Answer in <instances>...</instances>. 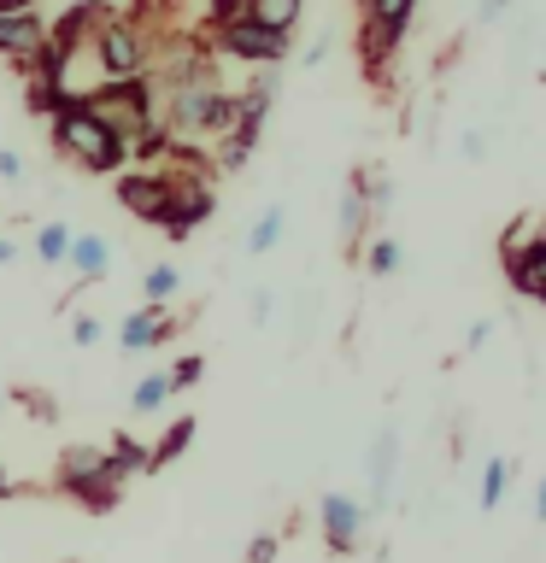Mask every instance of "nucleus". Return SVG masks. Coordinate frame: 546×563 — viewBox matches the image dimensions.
Returning a JSON list of instances; mask_svg holds the SVG:
<instances>
[{
  "instance_id": "f704fd0d",
  "label": "nucleus",
  "mask_w": 546,
  "mask_h": 563,
  "mask_svg": "<svg viewBox=\"0 0 546 563\" xmlns=\"http://www.w3.org/2000/svg\"><path fill=\"white\" fill-rule=\"evenodd\" d=\"M253 317H259V323L271 317V288H259V294H253Z\"/></svg>"
},
{
  "instance_id": "f03ea898",
  "label": "nucleus",
  "mask_w": 546,
  "mask_h": 563,
  "mask_svg": "<svg viewBox=\"0 0 546 563\" xmlns=\"http://www.w3.org/2000/svg\"><path fill=\"white\" fill-rule=\"evenodd\" d=\"M47 135H53V147H59L70 165H83L88 176H118L123 165H130V147H123V141L106 130L100 118H88L83 100L59 106L53 123H47Z\"/></svg>"
},
{
  "instance_id": "e433bc0d",
  "label": "nucleus",
  "mask_w": 546,
  "mask_h": 563,
  "mask_svg": "<svg viewBox=\"0 0 546 563\" xmlns=\"http://www.w3.org/2000/svg\"><path fill=\"white\" fill-rule=\"evenodd\" d=\"M18 258V241H7V235H0V264H12Z\"/></svg>"
},
{
  "instance_id": "b1692460",
  "label": "nucleus",
  "mask_w": 546,
  "mask_h": 563,
  "mask_svg": "<svg viewBox=\"0 0 546 563\" xmlns=\"http://www.w3.org/2000/svg\"><path fill=\"white\" fill-rule=\"evenodd\" d=\"M35 258H42V264H65L70 258V229L65 223H42V229H35Z\"/></svg>"
},
{
  "instance_id": "ea45409f",
  "label": "nucleus",
  "mask_w": 546,
  "mask_h": 563,
  "mask_svg": "<svg viewBox=\"0 0 546 563\" xmlns=\"http://www.w3.org/2000/svg\"><path fill=\"white\" fill-rule=\"evenodd\" d=\"M0 405H7V387H0Z\"/></svg>"
},
{
  "instance_id": "ddd939ff",
  "label": "nucleus",
  "mask_w": 546,
  "mask_h": 563,
  "mask_svg": "<svg viewBox=\"0 0 546 563\" xmlns=\"http://www.w3.org/2000/svg\"><path fill=\"white\" fill-rule=\"evenodd\" d=\"M394 470H400V429H394V422H382L376 446H370V464H364V475H370V505L364 510L387 505V493H394Z\"/></svg>"
},
{
  "instance_id": "c9c22d12",
  "label": "nucleus",
  "mask_w": 546,
  "mask_h": 563,
  "mask_svg": "<svg viewBox=\"0 0 546 563\" xmlns=\"http://www.w3.org/2000/svg\"><path fill=\"white\" fill-rule=\"evenodd\" d=\"M12 12H35V0H0V18H12Z\"/></svg>"
},
{
  "instance_id": "a211bd4d",
  "label": "nucleus",
  "mask_w": 546,
  "mask_h": 563,
  "mask_svg": "<svg viewBox=\"0 0 546 563\" xmlns=\"http://www.w3.org/2000/svg\"><path fill=\"white\" fill-rule=\"evenodd\" d=\"M282 229H288V211H282V206H264V211H259V223H253V235H247V253H253V258L276 253Z\"/></svg>"
},
{
  "instance_id": "4468645a",
  "label": "nucleus",
  "mask_w": 546,
  "mask_h": 563,
  "mask_svg": "<svg viewBox=\"0 0 546 563\" xmlns=\"http://www.w3.org/2000/svg\"><path fill=\"white\" fill-rule=\"evenodd\" d=\"M335 229H341V246H347V253H359L364 235H376V218H370V206H364L359 170H352V183H347V194H341V218H335Z\"/></svg>"
},
{
  "instance_id": "6e6552de",
  "label": "nucleus",
  "mask_w": 546,
  "mask_h": 563,
  "mask_svg": "<svg viewBox=\"0 0 546 563\" xmlns=\"http://www.w3.org/2000/svg\"><path fill=\"white\" fill-rule=\"evenodd\" d=\"M500 258H505V282H511V288L546 306V229L535 241H523V223H511L505 241H500Z\"/></svg>"
},
{
  "instance_id": "58836bf2",
  "label": "nucleus",
  "mask_w": 546,
  "mask_h": 563,
  "mask_svg": "<svg viewBox=\"0 0 546 563\" xmlns=\"http://www.w3.org/2000/svg\"><path fill=\"white\" fill-rule=\"evenodd\" d=\"M12 493H18V487L7 482V470H0V499H12Z\"/></svg>"
},
{
  "instance_id": "bb28decb",
  "label": "nucleus",
  "mask_w": 546,
  "mask_h": 563,
  "mask_svg": "<svg viewBox=\"0 0 546 563\" xmlns=\"http://www.w3.org/2000/svg\"><path fill=\"white\" fill-rule=\"evenodd\" d=\"M12 399L24 405V411H30L35 422H53V417H59V399H53V394H42V387H18Z\"/></svg>"
},
{
  "instance_id": "0eeeda50",
  "label": "nucleus",
  "mask_w": 546,
  "mask_h": 563,
  "mask_svg": "<svg viewBox=\"0 0 546 563\" xmlns=\"http://www.w3.org/2000/svg\"><path fill=\"white\" fill-rule=\"evenodd\" d=\"M211 211H218V188L206 183V170H171V200H165V218H159V229H165L171 241H188L194 229H200Z\"/></svg>"
},
{
  "instance_id": "473e14b6",
  "label": "nucleus",
  "mask_w": 546,
  "mask_h": 563,
  "mask_svg": "<svg viewBox=\"0 0 546 563\" xmlns=\"http://www.w3.org/2000/svg\"><path fill=\"white\" fill-rule=\"evenodd\" d=\"M488 334H493V323H470V334H465V346H470V352H482V346H488Z\"/></svg>"
},
{
  "instance_id": "a878e982",
  "label": "nucleus",
  "mask_w": 546,
  "mask_h": 563,
  "mask_svg": "<svg viewBox=\"0 0 546 563\" xmlns=\"http://www.w3.org/2000/svg\"><path fill=\"white\" fill-rule=\"evenodd\" d=\"M206 376V358H200V352H183V358H176L171 369H165V382H171V394H188V387L194 382H200Z\"/></svg>"
},
{
  "instance_id": "9b49d317",
  "label": "nucleus",
  "mask_w": 546,
  "mask_h": 563,
  "mask_svg": "<svg viewBox=\"0 0 546 563\" xmlns=\"http://www.w3.org/2000/svg\"><path fill=\"white\" fill-rule=\"evenodd\" d=\"M176 329H183V323H176L165 306H135V311L118 323V346H123V352H148V346H165Z\"/></svg>"
},
{
  "instance_id": "2eb2a0df",
  "label": "nucleus",
  "mask_w": 546,
  "mask_h": 563,
  "mask_svg": "<svg viewBox=\"0 0 546 563\" xmlns=\"http://www.w3.org/2000/svg\"><path fill=\"white\" fill-rule=\"evenodd\" d=\"M70 276H77V288H88V282L106 276V264H112V246H106V235H70Z\"/></svg>"
},
{
  "instance_id": "cd10ccee",
  "label": "nucleus",
  "mask_w": 546,
  "mask_h": 563,
  "mask_svg": "<svg viewBox=\"0 0 546 563\" xmlns=\"http://www.w3.org/2000/svg\"><path fill=\"white\" fill-rule=\"evenodd\" d=\"M100 341H106V323H100V317H88V311L70 317V346H100Z\"/></svg>"
},
{
  "instance_id": "412c9836",
  "label": "nucleus",
  "mask_w": 546,
  "mask_h": 563,
  "mask_svg": "<svg viewBox=\"0 0 546 563\" xmlns=\"http://www.w3.org/2000/svg\"><path fill=\"white\" fill-rule=\"evenodd\" d=\"M400 258H405V253H400L394 235H370V241H364V271H370V276H394Z\"/></svg>"
},
{
  "instance_id": "c756f323",
  "label": "nucleus",
  "mask_w": 546,
  "mask_h": 563,
  "mask_svg": "<svg viewBox=\"0 0 546 563\" xmlns=\"http://www.w3.org/2000/svg\"><path fill=\"white\" fill-rule=\"evenodd\" d=\"M247 563H276V534H259L247 545Z\"/></svg>"
},
{
  "instance_id": "9d476101",
  "label": "nucleus",
  "mask_w": 546,
  "mask_h": 563,
  "mask_svg": "<svg viewBox=\"0 0 546 563\" xmlns=\"http://www.w3.org/2000/svg\"><path fill=\"white\" fill-rule=\"evenodd\" d=\"M317 517H324V540H329V552H341V558L359 552V534H364V517H370V510H364L359 499H352V493H324Z\"/></svg>"
},
{
  "instance_id": "20e7f679",
  "label": "nucleus",
  "mask_w": 546,
  "mask_h": 563,
  "mask_svg": "<svg viewBox=\"0 0 546 563\" xmlns=\"http://www.w3.org/2000/svg\"><path fill=\"white\" fill-rule=\"evenodd\" d=\"M412 18H417V0H359V59L370 77H387Z\"/></svg>"
},
{
  "instance_id": "c85d7f7f",
  "label": "nucleus",
  "mask_w": 546,
  "mask_h": 563,
  "mask_svg": "<svg viewBox=\"0 0 546 563\" xmlns=\"http://www.w3.org/2000/svg\"><path fill=\"white\" fill-rule=\"evenodd\" d=\"M236 18H247V0H211L206 7V24H236Z\"/></svg>"
},
{
  "instance_id": "a19ab883",
  "label": "nucleus",
  "mask_w": 546,
  "mask_h": 563,
  "mask_svg": "<svg viewBox=\"0 0 546 563\" xmlns=\"http://www.w3.org/2000/svg\"><path fill=\"white\" fill-rule=\"evenodd\" d=\"M70 563H77V558H70Z\"/></svg>"
},
{
  "instance_id": "5701e85b",
  "label": "nucleus",
  "mask_w": 546,
  "mask_h": 563,
  "mask_svg": "<svg viewBox=\"0 0 546 563\" xmlns=\"http://www.w3.org/2000/svg\"><path fill=\"white\" fill-rule=\"evenodd\" d=\"M165 399H171V382H165V369H153V376H141V382H135L130 411H135V417H148V411H159Z\"/></svg>"
},
{
  "instance_id": "f257e3e1",
  "label": "nucleus",
  "mask_w": 546,
  "mask_h": 563,
  "mask_svg": "<svg viewBox=\"0 0 546 563\" xmlns=\"http://www.w3.org/2000/svg\"><path fill=\"white\" fill-rule=\"evenodd\" d=\"M77 100H83L88 118H100L106 130L130 147V158H141V165L171 158V130H165V118H159L153 77H112V82H100V88H83Z\"/></svg>"
},
{
  "instance_id": "4be33fe9",
  "label": "nucleus",
  "mask_w": 546,
  "mask_h": 563,
  "mask_svg": "<svg viewBox=\"0 0 546 563\" xmlns=\"http://www.w3.org/2000/svg\"><path fill=\"white\" fill-rule=\"evenodd\" d=\"M511 487V457H488L482 464V510H500Z\"/></svg>"
},
{
  "instance_id": "4c0bfd02",
  "label": "nucleus",
  "mask_w": 546,
  "mask_h": 563,
  "mask_svg": "<svg viewBox=\"0 0 546 563\" xmlns=\"http://www.w3.org/2000/svg\"><path fill=\"white\" fill-rule=\"evenodd\" d=\"M535 517L546 522V475H540V493H535Z\"/></svg>"
},
{
  "instance_id": "39448f33",
  "label": "nucleus",
  "mask_w": 546,
  "mask_h": 563,
  "mask_svg": "<svg viewBox=\"0 0 546 563\" xmlns=\"http://www.w3.org/2000/svg\"><path fill=\"white\" fill-rule=\"evenodd\" d=\"M153 42H159L153 30H141V24H130L123 12H112V18L100 24V35H95V47H88V53H95V65L106 70V82H112V77H148V70H153V53H159Z\"/></svg>"
},
{
  "instance_id": "dca6fc26",
  "label": "nucleus",
  "mask_w": 546,
  "mask_h": 563,
  "mask_svg": "<svg viewBox=\"0 0 546 563\" xmlns=\"http://www.w3.org/2000/svg\"><path fill=\"white\" fill-rule=\"evenodd\" d=\"M194 429H200L194 417H171V429H165V434H159L153 446H148V464H153V470L176 464V457H183V452L194 446Z\"/></svg>"
},
{
  "instance_id": "7c9ffc66",
  "label": "nucleus",
  "mask_w": 546,
  "mask_h": 563,
  "mask_svg": "<svg viewBox=\"0 0 546 563\" xmlns=\"http://www.w3.org/2000/svg\"><path fill=\"white\" fill-rule=\"evenodd\" d=\"M511 7H517V0H482V7H476V24H493V18H505Z\"/></svg>"
},
{
  "instance_id": "6ab92c4d",
  "label": "nucleus",
  "mask_w": 546,
  "mask_h": 563,
  "mask_svg": "<svg viewBox=\"0 0 546 563\" xmlns=\"http://www.w3.org/2000/svg\"><path fill=\"white\" fill-rule=\"evenodd\" d=\"M106 457H112L123 475H148V470H153V464H148V446H141L135 434H112V440H106Z\"/></svg>"
},
{
  "instance_id": "72a5a7b5",
  "label": "nucleus",
  "mask_w": 546,
  "mask_h": 563,
  "mask_svg": "<svg viewBox=\"0 0 546 563\" xmlns=\"http://www.w3.org/2000/svg\"><path fill=\"white\" fill-rule=\"evenodd\" d=\"M0 176H7V183H18V176H24V158H18V153H0Z\"/></svg>"
},
{
  "instance_id": "2f4dec72",
  "label": "nucleus",
  "mask_w": 546,
  "mask_h": 563,
  "mask_svg": "<svg viewBox=\"0 0 546 563\" xmlns=\"http://www.w3.org/2000/svg\"><path fill=\"white\" fill-rule=\"evenodd\" d=\"M324 53H329V35H317V42H312L306 53H299V65H306V70H317V65H324Z\"/></svg>"
},
{
  "instance_id": "7ed1b4c3",
  "label": "nucleus",
  "mask_w": 546,
  "mask_h": 563,
  "mask_svg": "<svg viewBox=\"0 0 546 563\" xmlns=\"http://www.w3.org/2000/svg\"><path fill=\"white\" fill-rule=\"evenodd\" d=\"M123 482H130V475H123L112 457H106V446H65V452H59V470H53V493L77 499L83 510H95V517L118 510Z\"/></svg>"
},
{
  "instance_id": "f8f14e48",
  "label": "nucleus",
  "mask_w": 546,
  "mask_h": 563,
  "mask_svg": "<svg viewBox=\"0 0 546 563\" xmlns=\"http://www.w3.org/2000/svg\"><path fill=\"white\" fill-rule=\"evenodd\" d=\"M47 47V24H42V12H12V18H0V59H12V65H35V53Z\"/></svg>"
},
{
  "instance_id": "aec40b11",
  "label": "nucleus",
  "mask_w": 546,
  "mask_h": 563,
  "mask_svg": "<svg viewBox=\"0 0 546 563\" xmlns=\"http://www.w3.org/2000/svg\"><path fill=\"white\" fill-rule=\"evenodd\" d=\"M176 288H183V271H176V264H153V271L141 276V306H165Z\"/></svg>"
},
{
  "instance_id": "1a4fd4ad",
  "label": "nucleus",
  "mask_w": 546,
  "mask_h": 563,
  "mask_svg": "<svg viewBox=\"0 0 546 563\" xmlns=\"http://www.w3.org/2000/svg\"><path fill=\"white\" fill-rule=\"evenodd\" d=\"M165 200H171V170H153V165L118 170V206L130 211V218L159 223V218H165Z\"/></svg>"
},
{
  "instance_id": "423d86ee",
  "label": "nucleus",
  "mask_w": 546,
  "mask_h": 563,
  "mask_svg": "<svg viewBox=\"0 0 546 563\" xmlns=\"http://www.w3.org/2000/svg\"><path fill=\"white\" fill-rule=\"evenodd\" d=\"M206 47L223 53L236 65H288L294 42L282 30H264L253 18H236V24H206Z\"/></svg>"
},
{
  "instance_id": "393cba45",
  "label": "nucleus",
  "mask_w": 546,
  "mask_h": 563,
  "mask_svg": "<svg viewBox=\"0 0 546 563\" xmlns=\"http://www.w3.org/2000/svg\"><path fill=\"white\" fill-rule=\"evenodd\" d=\"M171 12H176V0H130V12H123V18L159 35V24H171Z\"/></svg>"
},
{
  "instance_id": "f3484780",
  "label": "nucleus",
  "mask_w": 546,
  "mask_h": 563,
  "mask_svg": "<svg viewBox=\"0 0 546 563\" xmlns=\"http://www.w3.org/2000/svg\"><path fill=\"white\" fill-rule=\"evenodd\" d=\"M247 18L264 30H282V35H294V24L306 18V0H247Z\"/></svg>"
}]
</instances>
